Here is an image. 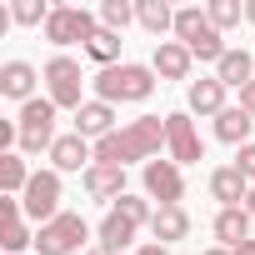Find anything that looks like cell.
Returning a JSON list of instances; mask_svg holds the SVG:
<instances>
[{"label":"cell","mask_w":255,"mask_h":255,"mask_svg":"<svg viewBox=\"0 0 255 255\" xmlns=\"http://www.w3.org/2000/svg\"><path fill=\"white\" fill-rule=\"evenodd\" d=\"M160 145H165V120L160 115H140V120H125L115 135H105L100 145H95V165H135V160H155L160 155Z\"/></svg>","instance_id":"6da1fadb"},{"label":"cell","mask_w":255,"mask_h":255,"mask_svg":"<svg viewBox=\"0 0 255 255\" xmlns=\"http://www.w3.org/2000/svg\"><path fill=\"white\" fill-rule=\"evenodd\" d=\"M155 95V70L150 65H135V60H120V65H110V70H100L95 75V100H105V105H140V100H150Z\"/></svg>","instance_id":"7a4b0ae2"},{"label":"cell","mask_w":255,"mask_h":255,"mask_svg":"<svg viewBox=\"0 0 255 255\" xmlns=\"http://www.w3.org/2000/svg\"><path fill=\"white\" fill-rule=\"evenodd\" d=\"M175 40H180L195 60H210V65H220V60H225V35L210 25V15H205L200 5L175 10Z\"/></svg>","instance_id":"3957f363"},{"label":"cell","mask_w":255,"mask_h":255,"mask_svg":"<svg viewBox=\"0 0 255 255\" xmlns=\"http://www.w3.org/2000/svg\"><path fill=\"white\" fill-rule=\"evenodd\" d=\"M40 80H45V100L55 110H80L85 105V70H80V60L50 55L45 70H40Z\"/></svg>","instance_id":"277c9868"},{"label":"cell","mask_w":255,"mask_h":255,"mask_svg":"<svg viewBox=\"0 0 255 255\" xmlns=\"http://www.w3.org/2000/svg\"><path fill=\"white\" fill-rule=\"evenodd\" d=\"M95 30H100V15H90L85 5H55L50 20H45V40L60 45V50H65V45H80V50H85V45L95 40Z\"/></svg>","instance_id":"5b68a950"},{"label":"cell","mask_w":255,"mask_h":255,"mask_svg":"<svg viewBox=\"0 0 255 255\" xmlns=\"http://www.w3.org/2000/svg\"><path fill=\"white\" fill-rule=\"evenodd\" d=\"M20 150L25 155H40V150H50L60 135H55V105L45 100V95H35V100H25L20 105Z\"/></svg>","instance_id":"8992f818"},{"label":"cell","mask_w":255,"mask_h":255,"mask_svg":"<svg viewBox=\"0 0 255 255\" xmlns=\"http://www.w3.org/2000/svg\"><path fill=\"white\" fill-rule=\"evenodd\" d=\"M85 240H90V225H85L75 210H60L50 225L35 230V250H40V255H80Z\"/></svg>","instance_id":"52a82bcc"},{"label":"cell","mask_w":255,"mask_h":255,"mask_svg":"<svg viewBox=\"0 0 255 255\" xmlns=\"http://www.w3.org/2000/svg\"><path fill=\"white\" fill-rule=\"evenodd\" d=\"M165 150H170L175 165H200V160H205V140H200L195 120H190L185 110H170V115H165Z\"/></svg>","instance_id":"ba28073f"},{"label":"cell","mask_w":255,"mask_h":255,"mask_svg":"<svg viewBox=\"0 0 255 255\" xmlns=\"http://www.w3.org/2000/svg\"><path fill=\"white\" fill-rule=\"evenodd\" d=\"M20 205H25V215L35 225H50L60 215V170H35L25 195H20Z\"/></svg>","instance_id":"9c48e42d"},{"label":"cell","mask_w":255,"mask_h":255,"mask_svg":"<svg viewBox=\"0 0 255 255\" xmlns=\"http://www.w3.org/2000/svg\"><path fill=\"white\" fill-rule=\"evenodd\" d=\"M140 180H145V195L160 200V205H180V195H185V175H180L175 160H150L140 170Z\"/></svg>","instance_id":"30bf717a"},{"label":"cell","mask_w":255,"mask_h":255,"mask_svg":"<svg viewBox=\"0 0 255 255\" xmlns=\"http://www.w3.org/2000/svg\"><path fill=\"white\" fill-rule=\"evenodd\" d=\"M90 165H95V145H90L85 135H60V140L50 145V170H60V175H65V170H80V175H85Z\"/></svg>","instance_id":"8fae6325"},{"label":"cell","mask_w":255,"mask_h":255,"mask_svg":"<svg viewBox=\"0 0 255 255\" xmlns=\"http://www.w3.org/2000/svg\"><path fill=\"white\" fill-rule=\"evenodd\" d=\"M120 125H115V105H105V100H85L80 110H75V135H85V140H105V135H115Z\"/></svg>","instance_id":"7c38bea8"},{"label":"cell","mask_w":255,"mask_h":255,"mask_svg":"<svg viewBox=\"0 0 255 255\" xmlns=\"http://www.w3.org/2000/svg\"><path fill=\"white\" fill-rule=\"evenodd\" d=\"M190 65H195V55H190L180 40H160L155 55H150V70L160 75V85H165V80H190Z\"/></svg>","instance_id":"4fadbf2b"},{"label":"cell","mask_w":255,"mask_h":255,"mask_svg":"<svg viewBox=\"0 0 255 255\" xmlns=\"http://www.w3.org/2000/svg\"><path fill=\"white\" fill-rule=\"evenodd\" d=\"M35 65L30 60H5V65H0V95H5V100H35Z\"/></svg>","instance_id":"5bb4252c"},{"label":"cell","mask_w":255,"mask_h":255,"mask_svg":"<svg viewBox=\"0 0 255 255\" xmlns=\"http://www.w3.org/2000/svg\"><path fill=\"white\" fill-rule=\"evenodd\" d=\"M85 195L115 205L120 195H130V190H125V170H120V165H90V170H85Z\"/></svg>","instance_id":"9a60e30c"},{"label":"cell","mask_w":255,"mask_h":255,"mask_svg":"<svg viewBox=\"0 0 255 255\" xmlns=\"http://www.w3.org/2000/svg\"><path fill=\"white\" fill-rule=\"evenodd\" d=\"M250 130H255V115H245L240 105H225L220 115H215V140H225V145H250Z\"/></svg>","instance_id":"2e32d148"},{"label":"cell","mask_w":255,"mask_h":255,"mask_svg":"<svg viewBox=\"0 0 255 255\" xmlns=\"http://www.w3.org/2000/svg\"><path fill=\"white\" fill-rule=\"evenodd\" d=\"M150 235H155L160 245H175V240H185V235H190V215H185V205H155Z\"/></svg>","instance_id":"e0dca14e"},{"label":"cell","mask_w":255,"mask_h":255,"mask_svg":"<svg viewBox=\"0 0 255 255\" xmlns=\"http://www.w3.org/2000/svg\"><path fill=\"white\" fill-rule=\"evenodd\" d=\"M215 80H220L225 90H230V85L245 90V85L255 80V55H250V50H225V60L215 65Z\"/></svg>","instance_id":"ac0fdd59"},{"label":"cell","mask_w":255,"mask_h":255,"mask_svg":"<svg viewBox=\"0 0 255 255\" xmlns=\"http://www.w3.org/2000/svg\"><path fill=\"white\" fill-rule=\"evenodd\" d=\"M185 105H190L195 115H220V110H225V85H220L215 75H205V80H190V90H185Z\"/></svg>","instance_id":"d6986e66"},{"label":"cell","mask_w":255,"mask_h":255,"mask_svg":"<svg viewBox=\"0 0 255 255\" xmlns=\"http://www.w3.org/2000/svg\"><path fill=\"white\" fill-rule=\"evenodd\" d=\"M210 195L220 200V210H230V205H240V200L250 195V180H245L235 165H220V170L210 175Z\"/></svg>","instance_id":"ffe728a7"},{"label":"cell","mask_w":255,"mask_h":255,"mask_svg":"<svg viewBox=\"0 0 255 255\" xmlns=\"http://www.w3.org/2000/svg\"><path fill=\"white\" fill-rule=\"evenodd\" d=\"M135 230H140L135 220H125L120 210H110V215L100 220V230H95V235H100V250H110V255H120V250H130V240H135Z\"/></svg>","instance_id":"44dd1931"},{"label":"cell","mask_w":255,"mask_h":255,"mask_svg":"<svg viewBox=\"0 0 255 255\" xmlns=\"http://www.w3.org/2000/svg\"><path fill=\"white\" fill-rule=\"evenodd\" d=\"M215 240H220L225 250H235L240 240H250V210H245V205L220 210V215H215Z\"/></svg>","instance_id":"7402d4cb"},{"label":"cell","mask_w":255,"mask_h":255,"mask_svg":"<svg viewBox=\"0 0 255 255\" xmlns=\"http://www.w3.org/2000/svg\"><path fill=\"white\" fill-rule=\"evenodd\" d=\"M30 175H35V170L25 165L20 150H0V195H25Z\"/></svg>","instance_id":"603a6c76"},{"label":"cell","mask_w":255,"mask_h":255,"mask_svg":"<svg viewBox=\"0 0 255 255\" xmlns=\"http://www.w3.org/2000/svg\"><path fill=\"white\" fill-rule=\"evenodd\" d=\"M135 20H140L155 40H160L165 30H175V10L165 5V0H135Z\"/></svg>","instance_id":"cb8c5ba5"},{"label":"cell","mask_w":255,"mask_h":255,"mask_svg":"<svg viewBox=\"0 0 255 255\" xmlns=\"http://www.w3.org/2000/svg\"><path fill=\"white\" fill-rule=\"evenodd\" d=\"M120 45H125V40H120L115 30H105V25H100V30H95V40L85 45V55H90L100 70H110V65H120Z\"/></svg>","instance_id":"d4e9b609"},{"label":"cell","mask_w":255,"mask_h":255,"mask_svg":"<svg viewBox=\"0 0 255 255\" xmlns=\"http://www.w3.org/2000/svg\"><path fill=\"white\" fill-rule=\"evenodd\" d=\"M0 245H5V255H25V245H35V235L25 220H0Z\"/></svg>","instance_id":"484cf974"},{"label":"cell","mask_w":255,"mask_h":255,"mask_svg":"<svg viewBox=\"0 0 255 255\" xmlns=\"http://www.w3.org/2000/svg\"><path fill=\"white\" fill-rule=\"evenodd\" d=\"M130 20H135V5H130V0H105V5H100V25L115 30V35L130 25Z\"/></svg>","instance_id":"4316f807"},{"label":"cell","mask_w":255,"mask_h":255,"mask_svg":"<svg viewBox=\"0 0 255 255\" xmlns=\"http://www.w3.org/2000/svg\"><path fill=\"white\" fill-rule=\"evenodd\" d=\"M205 15H210V25H215V30H230V25H240L245 5H240V0H210Z\"/></svg>","instance_id":"83f0119b"},{"label":"cell","mask_w":255,"mask_h":255,"mask_svg":"<svg viewBox=\"0 0 255 255\" xmlns=\"http://www.w3.org/2000/svg\"><path fill=\"white\" fill-rule=\"evenodd\" d=\"M50 10H55V5H45V0H15V5H10L15 25H45Z\"/></svg>","instance_id":"f1b7e54d"},{"label":"cell","mask_w":255,"mask_h":255,"mask_svg":"<svg viewBox=\"0 0 255 255\" xmlns=\"http://www.w3.org/2000/svg\"><path fill=\"white\" fill-rule=\"evenodd\" d=\"M110 210H120L125 220H135V225H150L155 220V210H150V200H140V195H120Z\"/></svg>","instance_id":"f546056e"},{"label":"cell","mask_w":255,"mask_h":255,"mask_svg":"<svg viewBox=\"0 0 255 255\" xmlns=\"http://www.w3.org/2000/svg\"><path fill=\"white\" fill-rule=\"evenodd\" d=\"M235 170H240V175H245V180H255V140H250V145H240V150H235Z\"/></svg>","instance_id":"4dcf8cb0"},{"label":"cell","mask_w":255,"mask_h":255,"mask_svg":"<svg viewBox=\"0 0 255 255\" xmlns=\"http://www.w3.org/2000/svg\"><path fill=\"white\" fill-rule=\"evenodd\" d=\"M240 110H245V115H255V80L240 90Z\"/></svg>","instance_id":"1f68e13d"},{"label":"cell","mask_w":255,"mask_h":255,"mask_svg":"<svg viewBox=\"0 0 255 255\" xmlns=\"http://www.w3.org/2000/svg\"><path fill=\"white\" fill-rule=\"evenodd\" d=\"M130 255H170V245H160V240H150V245H135Z\"/></svg>","instance_id":"d6a6232c"},{"label":"cell","mask_w":255,"mask_h":255,"mask_svg":"<svg viewBox=\"0 0 255 255\" xmlns=\"http://www.w3.org/2000/svg\"><path fill=\"white\" fill-rule=\"evenodd\" d=\"M235 255H255V240H240V245H235Z\"/></svg>","instance_id":"836d02e7"},{"label":"cell","mask_w":255,"mask_h":255,"mask_svg":"<svg viewBox=\"0 0 255 255\" xmlns=\"http://www.w3.org/2000/svg\"><path fill=\"white\" fill-rule=\"evenodd\" d=\"M245 210H250V215H255V185H250V195H245Z\"/></svg>","instance_id":"e575fe53"},{"label":"cell","mask_w":255,"mask_h":255,"mask_svg":"<svg viewBox=\"0 0 255 255\" xmlns=\"http://www.w3.org/2000/svg\"><path fill=\"white\" fill-rule=\"evenodd\" d=\"M245 20H250V25H255V0H250V5H245Z\"/></svg>","instance_id":"d590c367"},{"label":"cell","mask_w":255,"mask_h":255,"mask_svg":"<svg viewBox=\"0 0 255 255\" xmlns=\"http://www.w3.org/2000/svg\"><path fill=\"white\" fill-rule=\"evenodd\" d=\"M205 255H235V250H225V245H215V250H205Z\"/></svg>","instance_id":"8d00e7d4"},{"label":"cell","mask_w":255,"mask_h":255,"mask_svg":"<svg viewBox=\"0 0 255 255\" xmlns=\"http://www.w3.org/2000/svg\"><path fill=\"white\" fill-rule=\"evenodd\" d=\"M85 255H110V250H100V245H95V250H85Z\"/></svg>","instance_id":"74e56055"}]
</instances>
